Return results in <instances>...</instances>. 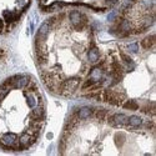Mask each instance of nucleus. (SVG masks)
<instances>
[{
    "mask_svg": "<svg viewBox=\"0 0 156 156\" xmlns=\"http://www.w3.org/2000/svg\"><path fill=\"white\" fill-rule=\"evenodd\" d=\"M142 46L145 49H150V48L155 46V36L151 35V36H147L146 39H144V40H142Z\"/></svg>",
    "mask_w": 156,
    "mask_h": 156,
    "instance_id": "obj_1",
    "label": "nucleus"
},
{
    "mask_svg": "<svg viewBox=\"0 0 156 156\" xmlns=\"http://www.w3.org/2000/svg\"><path fill=\"white\" fill-rule=\"evenodd\" d=\"M127 49H129L130 51H133V53H136V51H137V44H130V45L127 46Z\"/></svg>",
    "mask_w": 156,
    "mask_h": 156,
    "instance_id": "obj_2",
    "label": "nucleus"
}]
</instances>
